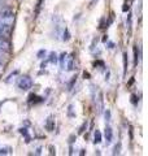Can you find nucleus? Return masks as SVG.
I'll list each match as a JSON object with an SVG mask.
<instances>
[{"label":"nucleus","mask_w":148,"mask_h":156,"mask_svg":"<svg viewBox=\"0 0 148 156\" xmlns=\"http://www.w3.org/2000/svg\"><path fill=\"white\" fill-rule=\"evenodd\" d=\"M14 23V12L11 8L0 9V25H7L13 27Z\"/></svg>","instance_id":"nucleus-1"},{"label":"nucleus","mask_w":148,"mask_h":156,"mask_svg":"<svg viewBox=\"0 0 148 156\" xmlns=\"http://www.w3.org/2000/svg\"><path fill=\"white\" fill-rule=\"evenodd\" d=\"M17 87L22 91H27L33 87V80L29 76H21L17 80Z\"/></svg>","instance_id":"nucleus-2"},{"label":"nucleus","mask_w":148,"mask_h":156,"mask_svg":"<svg viewBox=\"0 0 148 156\" xmlns=\"http://www.w3.org/2000/svg\"><path fill=\"white\" fill-rule=\"evenodd\" d=\"M74 69V55L73 53H66V58H65V68L64 70L66 72H72Z\"/></svg>","instance_id":"nucleus-3"},{"label":"nucleus","mask_w":148,"mask_h":156,"mask_svg":"<svg viewBox=\"0 0 148 156\" xmlns=\"http://www.w3.org/2000/svg\"><path fill=\"white\" fill-rule=\"evenodd\" d=\"M0 50L4 52H11V42H9L8 38L0 37Z\"/></svg>","instance_id":"nucleus-4"},{"label":"nucleus","mask_w":148,"mask_h":156,"mask_svg":"<svg viewBox=\"0 0 148 156\" xmlns=\"http://www.w3.org/2000/svg\"><path fill=\"white\" fill-rule=\"evenodd\" d=\"M12 26H7V25H0V37H4V38H11V34H12Z\"/></svg>","instance_id":"nucleus-5"},{"label":"nucleus","mask_w":148,"mask_h":156,"mask_svg":"<svg viewBox=\"0 0 148 156\" xmlns=\"http://www.w3.org/2000/svg\"><path fill=\"white\" fill-rule=\"evenodd\" d=\"M96 99V98H95ZM95 101H97V104H96V109H97V113H101V111H103V108H104V99H103V92L101 91H99V95H97V99L95 100Z\"/></svg>","instance_id":"nucleus-6"},{"label":"nucleus","mask_w":148,"mask_h":156,"mask_svg":"<svg viewBox=\"0 0 148 156\" xmlns=\"http://www.w3.org/2000/svg\"><path fill=\"white\" fill-rule=\"evenodd\" d=\"M105 142L107 144H111L112 140H113V130L111 126H105Z\"/></svg>","instance_id":"nucleus-7"},{"label":"nucleus","mask_w":148,"mask_h":156,"mask_svg":"<svg viewBox=\"0 0 148 156\" xmlns=\"http://www.w3.org/2000/svg\"><path fill=\"white\" fill-rule=\"evenodd\" d=\"M46 129L48 131H53V130H55V120H53L52 116H49L47 119V121H46Z\"/></svg>","instance_id":"nucleus-8"},{"label":"nucleus","mask_w":148,"mask_h":156,"mask_svg":"<svg viewBox=\"0 0 148 156\" xmlns=\"http://www.w3.org/2000/svg\"><path fill=\"white\" fill-rule=\"evenodd\" d=\"M43 4H44V0H38L37 2V5H35V9H34V18H37L41 13L42 8H43Z\"/></svg>","instance_id":"nucleus-9"},{"label":"nucleus","mask_w":148,"mask_h":156,"mask_svg":"<svg viewBox=\"0 0 148 156\" xmlns=\"http://www.w3.org/2000/svg\"><path fill=\"white\" fill-rule=\"evenodd\" d=\"M123 76H126L127 69H129V60H127V52H123Z\"/></svg>","instance_id":"nucleus-10"},{"label":"nucleus","mask_w":148,"mask_h":156,"mask_svg":"<svg viewBox=\"0 0 148 156\" xmlns=\"http://www.w3.org/2000/svg\"><path fill=\"white\" fill-rule=\"evenodd\" d=\"M100 142H101V133L99 130H95V133H93V143L99 144Z\"/></svg>","instance_id":"nucleus-11"},{"label":"nucleus","mask_w":148,"mask_h":156,"mask_svg":"<svg viewBox=\"0 0 148 156\" xmlns=\"http://www.w3.org/2000/svg\"><path fill=\"white\" fill-rule=\"evenodd\" d=\"M134 66H138V62H139V55H138V46H134Z\"/></svg>","instance_id":"nucleus-12"},{"label":"nucleus","mask_w":148,"mask_h":156,"mask_svg":"<svg viewBox=\"0 0 148 156\" xmlns=\"http://www.w3.org/2000/svg\"><path fill=\"white\" fill-rule=\"evenodd\" d=\"M65 58H66V52H64L60 56V66L62 70H64V68H65Z\"/></svg>","instance_id":"nucleus-13"},{"label":"nucleus","mask_w":148,"mask_h":156,"mask_svg":"<svg viewBox=\"0 0 148 156\" xmlns=\"http://www.w3.org/2000/svg\"><path fill=\"white\" fill-rule=\"evenodd\" d=\"M126 25L127 29H129V34H131V25H132V21H131V14H127V20H126Z\"/></svg>","instance_id":"nucleus-14"},{"label":"nucleus","mask_w":148,"mask_h":156,"mask_svg":"<svg viewBox=\"0 0 148 156\" xmlns=\"http://www.w3.org/2000/svg\"><path fill=\"white\" fill-rule=\"evenodd\" d=\"M48 61H49V62H52V64H56V62H57V55H56L55 52H52L51 55H49Z\"/></svg>","instance_id":"nucleus-15"},{"label":"nucleus","mask_w":148,"mask_h":156,"mask_svg":"<svg viewBox=\"0 0 148 156\" xmlns=\"http://www.w3.org/2000/svg\"><path fill=\"white\" fill-rule=\"evenodd\" d=\"M69 38H70V34H69L68 29L65 27L64 29V31H62V41H69Z\"/></svg>","instance_id":"nucleus-16"},{"label":"nucleus","mask_w":148,"mask_h":156,"mask_svg":"<svg viewBox=\"0 0 148 156\" xmlns=\"http://www.w3.org/2000/svg\"><path fill=\"white\" fill-rule=\"evenodd\" d=\"M120 152H121V143H117L115 148H113V155H120Z\"/></svg>","instance_id":"nucleus-17"},{"label":"nucleus","mask_w":148,"mask_h":156,"mask_svg":"<svg viewBox=\"0 0 148 156\" xmlns=\"http://www.w3.org/2000/svg\"><path fill=\"white\" fill-rule=\"evenodd\" d=\"M12 152V148L11 147H5V148H0V155H8Z\"/></svg>","instance_id":"nucleus-18"},{"label":"nucleus","mask_w":148,"mask_h":156,"mask_svg":"<svg viewBox=\"0 0 148 156\" xmlns=\"http://www.w3.org/2000/svg\"><path fill=\"white\" fill-rule=\"evenodd\" d=\"M8 55H9V53L8 52H4V51H2V50H0V61H4V60H7V57H8Z\"/></svg>","instance_id":"nucleus-19"},{"label":"nucleus","mask_w":148,"mask_h":156,"mask_svg":"<svg viewBox=\"0 0 148 156\" xmlns=\"http://www.w3.org/2000/svg\"><path fill=\"white\" fill-rule=\"evenodd\" d=\"M104 117H105V122H109L111 121V111L109 109H107L104 112Z\"/></svg>","instance_id":"nucleus-20"},{"label":"nucleus","mask_w":148,"mask_h":156,"mask_svg":"<svg viewBox=\"0 0 148 156\" xmlns=\"http://www.w3.org/2000/svg\"><path fill=\"white\" fill-rule=\"evenodd\" d=\"M68 116L72 117V119H73V117H76V113H73V105L72 104L69 105V108H68Z\"/></svg>","instance_id":"nucleus-21"},{"label":"nucleus","mask_w":148,"mask_h":156,"mask_svg":"<svg viewBox=\"0 0 148 156\" xmlns=\"http://www.w3.org/2000/svg\"><path fill=\"white\" fill-rule=\"evenodd\" d=\"M87 129V121H85V122H83L82 124V126H81V128H79V131H78V133H79V134H82V133H85V130Z\"/></svg>","instance_id":"nucleus-22"},{"label":"nucleus","mask_w":148,"mask_h":156,"mask_svg":"<svg viewBox=\"0 0 148 156\" xmlns=\"http://www.w3.org/2000/svg\"><path fill=\"white\" fill-rule=\"evenodd\" d=\"M46 53H47L46 50H41V51L38 52L37 56H38V58H44V57H46Z\"/></svg>","instance_id":"nucleus-23"},{"label":"nucleus","mask_w":148,"mask_h":156,"mask_svg":"<svg viewBox=\"0 0 148 156\" xmlns=\"http://www.w3.org/2000/svg\"><path fill=\"white\" fill-rule=\"evenodd\" d=\"M76 80H77V77H73V78H72V81L69 82V85H68V90H72V87H73V85H74V82H76Z\"/></svg>","instance_id":"nucleus-24"},{"label":"nucleus","mask_w":148,"mask_h":156,"mask_svg":"<svg viewBox=\"0 0 148 156\" xmlns=\"http://www.w3.org/2000/svg\"><path fill=\"white\" fill-rule=\"evenodd\" d=\"M49 154L51 155H56V148L53 146H49Z\"/></svg>","instance_id":"nucleus-25"},{"label":"nucleus","mask_w":148,"mask_h":156,"mask_svg":"<svg viewBox=\"0 0 148 156\" xmlns=\"http://www.w3.org/2000/svg\"><path fill=\"white\" fill-rule=\"evenodd\" d=\"M4 70H5V66H4V64H3L2 61H0V76H2L3 73H4Z\"/></svg>","instance_id":"nucleus-26"},{"label":"nucleus","mask_w":148,"mask_h":156,"mask_svg":"<svg viewBox=\"0 0 148 156\" xmlns=\"http://www.w3.org/2000/svg\"><path fill=\"white\" fill-rule=\"evenodd\" d=\"M131 103H132V104H136V95H135V94L131 95Z\"/></svg>","instance_id":"nucleus-27"},{"label":"nucleus","mask_w":148,"mask_h":156,"mask_svg":"<svg viewBox=\"0 0 148 156\" xmlns=\"http://www.w3.org/2000/svg\"><path fill=\"white\" fill-rule=\"evenodd\" d=\"M74 139H76V135H70V136H69V143H73L74 142Z\"/></svg>","instance_id":"nucleus-28"},{"label":"nucleus","mask_w":148,"mask_h":156,"mask_svg":"<svg viewBox=\"0 0 148 156\" xmlns=\"http://www.w3.org/2000/svg\"><path fill=\"white\" fill-rule=\"evenodd\" d=\"M83 76H85V78H86V77H87V78H90V74H88L87 72H85V73H83Z\"/></svg>","instance_id":"nucleus-29"},{"label":"nucleus","mask_w":148,"mask_h":156,"mask_svg":"<svg viewBox=\"0 0 148 156\" xmlns=\"http://www.w3.org/2000/svg\"><path fill=\"white\" fill-rule=\"evenodd\" d=\"M95 2H97V0H92L91 4H90V7H92V5H93V3H95Z\"/></svg>","instance_id":"nucleus-30"}]
</instances>
